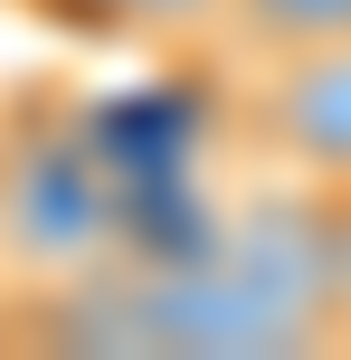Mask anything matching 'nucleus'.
<instances>
[{
  "label": "nucleus",
  "mask_w": 351,
  "mask_h": 360,
  "mask_svg": "<svg viewBox=\"0 0 351 360\" xmlns=\"http://www.w3.org/2000/svg\"><path fill=\"white\" fill-rule=\"evenodd\" d=\"M209 0H152V29H200Z\"/></svg>",
  "instance_id": "4"
},
{
  "label": "nucleus",
  "mask_w": 351,
  "mask_h": 360,
  "mask_svg": "<svg viewBox=\"0 0 351 360\" xmlns=\"http://www.w3.org/2000/svg\"><path fill=\"white\" fill-rule=\"evenodd\" d=\"M238 133L295 190H351V38L304 57H266L238 95Z\"/></svg>",
  "instance_id": "1"
},
{
  "label": "nucleus",
  "mask_w": 351,
  "mask_h": 360,
  "mask_svg": "<svg viewBox=\"0 0 351 360\" xmlns=\"http://www.w3.org/2000/svg\"><path fill=\"white\" fill-rule=\"evenodd\" d=\"M323 237V342H351V190H314Z\"/></svg>",
  "instance_id": "3"
},
{
  "label": "nucleus",
  "mask_w": 351,
  "mask_h": 360,
  "mask_svg": "<svg viewBox=\"0 0 351 360\" xmlns=\"http://www.w3.org/2000/svg\"><path fill=\"white\" fill-rule=\"evenodd\" d=\"M200 29H219L247 67H266V57L342 48V38H351V0H209Z\"/></svg>",
  "instance_id": "2"
},
{
  "label": "nucleus",
  "mask_w": 351,
  "mask_h": 360,
  "mask_svg": "<svg viewBox=\"0 0 351 360\" xmlns=\"http://www.w3.org/2000/svg\"><path fill=\"white\" fill-rule=\"evenodd\" d=\"M0 351H10V275H0Z\"/></svg>",
  "instance_id": "5"
}]
</instances>
